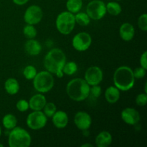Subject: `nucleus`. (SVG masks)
I'll use <instances>...</instances> for the list:
<instances>
[{"instance_id": "f257e3e1", "label": "nucleus", "mask_w": 147, "mask_h": 147, "mask_svg": "<svg viewBox=\"0 0 147 147\" xmlns=\"http://www.w3.org/2000/svg\"><path fill=\"white\" fill-rule=\"evenodd\" d=\"M90 86L83 78H75L66 86V93L70 99L75 101H83L90 96Z\"/></svg>"}, {"instance_id": "f03ea898", "label": "nucleus", "mask_w": 147, "mask_h": 147, "mask_svg": "<svg viewBox=\"0 0 147 147\" xmlns=\"http://www.w3.org/2000/svg\"><path fill=\"white\" fill-rule=\"evenodd\" d=\"M113 80L114 86L120 91H128L134 87L135 83L133 70L129 66H120L114 72Z\"/></svg>"}, {"instance_id": "7ed1b4c3", "label": "nucleus", "mask_w": 147, "mask_h": 147, "mask_svg": "<svg viewBox=\"0 0 147 147\" xmlns=\"http://www.w3.org/2000/svg\"><path fill=\"white\" fill-rule=\"evenodd\" d=\"M66 63V56L64 52L59 48H53L46 54L43 64L46 70L55 74L63 70V67Z\"/></svg>"}, {"instance_id": "20e7f679", "label": "nucleus", "mask_w": 147, "mask_h": 147, "mask_svg": "<svg viewBox=\"0 0 147 147\" xmlns=\"http://www.w3.org/2000/svg\"><path fill=\"white\" fill-rule=\"evenodd\" d=\"M31 143V136L23 128L16 126L9 132L8 144L10 147H29Z\"/></svg>"}, {"instance_id": "39448f33", "label": "nucleus", "mask_w": 147, "mask_h": 147, "mask_svg": "<svg viewBox=\"0 0 147 147\" xmlns=\"http://www.w3.org/2000/svg\"><path fill=\"white\" fill-rule=\"evenodd\" d=\"M32 81L34 88L40 93H48L53 89L55 83L53 74L47 70L37 73Z\"/></svg>"}, {"instance_id": "423d86ee", "label": "nucleus", "mask_w": 147, "mask_h": 147, "mask_svg": "<svg viewBox=\"0 0 147 147\" xmlns=\"http://www.w3.org/2000/svg\"><path fill=\"white\" fill-rule=\"evenodd\" d=\"M76 24L74 14L68 11H62L57 16L55 20L57 31L64 35L70 34L74 30Z\"/></svg>"}, {"instance_id": "0eeeda50", "label": "nucleus", "mask_w": 147, "mask_h": 147, "mask_svg": "<svg viewBox=\"0 0 147 147\" xmlns=\"http://www.w3.org/2000/svg\"><path fill=\"white\" fill-rule=\"evenodd\" d=\"M86 13L92 20H101L107 13L106 4L101 0H93L88 4Z\"/></svg>"}, {"instance_id": "6e6552de", "label": "nucleus", "mask_w": 147, "mask_h": 147, "mask_svg": "<svg viewBox=\"0 0 147 147\" xmlns=\"http://www.w3.org/2000/svg\"><path fill=\"white\" fill-rule=\"evenodd\" d=\"M47 117L42 111H33L27 116L26 123L32 130H40L46 126Z\"/></svg>"}, {"instance_id": "1a4fd4ad", "label": "nucleus", "mask_w": 147, "mask_h": 147, "mask_svg": "<svg viewBox=\"0 0 147 147\" xmlns=\"http://www.w3.org/2000/svg\"><path fill=\"white\" fill-rule=\"evenodd\" d=\"M92 44V37L86 32H80L76 34L72 40L73 48L78 52L86 51Z\"/></svg>"}, {"instance_id": "9d476101", "label": "nucleus", "mask_w": 147, "mask_h": 147, "mask_svg": "<svg viewBox=\"0 0 147 147\" xmlns=\"http://www.w3.org/2000/svg\"><path fill=\"white\" fill-rule=\"evenodd\" d=\"M42 17V9L38 5L30 6L24 11V20L26 24L35 25L41 22Z\"/></svg>"}, {"instance_id": "9b49d317", "label": "nucleus", "mask_w": 147, "mask_h": 147, "mask_svg": "<svg viewBox=\"0 0 147 147\" xmlns=\"http://www.w3.org/2000/svg\"><path fill=\"white\" fill-rule=\"evenodd\" d=\"M103 78V70L98 66H90L86 70L84 80L90 86L99 85Z\"/></svg>"}, {"instance_id": "f8f14e48", "label": "nucleus", "mask_w": 147, "mask_h": 147, "mask_svg": "<svg viewBox=\"0 0 147 147\" xmlns=\"http://www.w3.org/2000/svg\"><path fill=\"white\" fill-rule=\"evenodd\" d=\"M74 123L80 131H88L92 124L91 116L86 111H78L74 116Z\"/></svg>"}, {"instance_id": "ddd939ff", "label": "nucleus", "mask_w": 147, "mask_h": 147, "mask_svg": "<svg viewBox=\"0 0 147 147\" xmlns=\"http://www.w3.org/2000/svg\"><path fill=\"white\" fill-rule=\"evenodd\" d=\"M121 117L123 121L130 126L137 124L141 119L139 111L133 108H126L121 113Z\"/></svg>"}, {"instance_id": "4468645a", "label": "nucleus", "mask_w": 147, "mask_h": 147, "mask_svg": "<svg viewBox=\"0 0 147 147\" xmlns=\"http://www.w3.org/2000/svg\"><path fill=\"white\" fill-rule=\"evenodd\" d=\"M51 118L53 125L57 129H64L68 124V116L64 111H56Z\"/></svg>"}, {"instance_id": "2eb2a0df", "label": "nucleus", "mask_w": 147, "mask_h": 147, "mask_svg": "<svg viewBox=\"0 0 147 147\" xmlns=\"http://www.w3.org/2000/svg\"><path fill=\"white\" fill-rule=\"evenodd\" d=\"M29 106L32 111H42L47 103V99L42 93H37L30 98Z\"/></svg>"}, {"instance_id": "dca6fc26", "label": "nucleus", "mask_w": 147, "mask_h": 147, "mask_svg": "<svg viewBox=\"0 0 147 147\" xmlns=\"http://www.w3.org/2000/svg\"><path fill=\"white\" fill-rule=\"evenodd\" d=\"M119 35L122 40L126 42L133 40L135 35V28L133 24L129 22L123 23L119 29Z\"/></svg>"}, {"instance_id": "f3484780", "label": "nucleus", "mask_w": 147, "mask_h": 147, "mask_svg": "<svg viewBox=\"0 0 147 147\" xmlns=\"http://www.w3.org/2000/svg\"><path fill=\"white\" fill-rule=\"evenodd\" d=\"M24 50L30 55L37 56L41 53L42 45L40 42L34 39H28L24 44Z\"/></svg>"}, {"instance_id": "a211bd4d", "label": "nucleus", "mask_w": 147, "mask_h": 147, "mask_svg": "<svg viewBox=\"0 0 147 147\" xmlns=\"http://www.w3.org/2000/svg\"><path fill=\"white\" fill-rule=\"evenodd\" d=\"M113 142V137L111 133L106 131L100 132L96 136L95 143L98 147H108L110 146Z\"/></svg>"}, {"instance_id": "6ab92c4d", "label": "nucleus", "mask_w": 147, "mask_h": 147, "mask_svg": "<svg viewBox=\"0 0 147 147\" xmlns=\"http://www.w3.org/2000/svg\"><path fill=\"white\" fill-rule=\"evenodd\" d=\"M120 90L116 87V86H109L107 88L105 91V99L106 101L111 104H114L117 103L120 99Z\"/></svg>"}, {"instance_id": "aec40b11", "label": "nucleus", "mask_w": 147, "mask_h": 147, "mask_svg": "<svg viewBox=\"0 0 147 147\" xmlns=\"http://www.w3.org/2000/svg\"><path fill=\"white\" fill-rule=\"evenodd\" d=\"M20 88V83L14 78H9L4 83V89L8 94L15 95L19 92Z\"/></svg>"}, {"instance_id": "412c9836", "label": "nucleus", "mask_w": 147, "mask_h": 147, "mask_svg": "<svg viewBox=\"0 0 147 147\" xmlns=\"http://www.w3.org/2000/svg\"><path fill=\"white\" fill-rule=\"evenodd\" d=\"M17 119L14 115L8 113L6 114L2 119V125L7 130H11L17 126Z\"/></svg>"}, {"instance_id": "4be33fe9", "label": "nucleus", "mask_w": 147, "mask_h": 147, "mask_svg": "<svg viewBox=\"0 0 147 147\" xmlns=\"http://www.w3.org/2000/svg\"><path fill=\"white\" fill-rule=\"evenodd\" d=\"M83 7V0H67L66 8L67 11L73 14H76L80 11Z\"/></svg>"}, {"instance_id": "5701e85b", "label": "nucleus", "mask_w": 147, "mask_h": 147, "mask_svg": "<svg viewBox=\"0 0 147 147\" xmlns=\"http://www.w3.org/2000/svg\"><path fill=\"white\" fill-rule=\"evenodd\" d=\"M106 5V11L112 16H118L121 13V6L116 1H109Z\"/></svg>"}, {"instance_id": "b1692460", "label": "nucleus", "mask_w": 147, "mask_h": 147, "mask_svg": "<svg viewBox=\"0 0 147 147\" xmlns=\"http://www.w3.org/2000/svg\"><path fill=\"white\" fill-rule=\"evenodd\" d=\"M75 20L76 24L81 27L88 26L90 22V18L86 12H80V11L77 12L75 15Z\"/></svg>"}, {"instance_id": "393cba45", "label": "nucleus", "mask_w": 147, "mask_h": 147, "mask_svg": "<svg viewBox=\"0 0 147 147\" xmlns=\"http://www.w3.org/2000/svg\"><path fill=\"white\" fill-rule=\"evenodd\" d=\"M78 65L77 63L73 61L66 62L63 67V72L64 75L67 76H73V74L78 71Z\"/></svg>"}, {"instance_id": "a878e982", "label": "nucleus", "mask_w": 147, "mask_h": 147, "mask_svg": "<svg viewBox=\"0 0 147 147\" xmlns=\"http://www.w3.org/2000/svg\"><path fill=\"white\" fill-rule=\"evenodd\" d=\"M23 34L26 38L34 39L37 36V30L32 24H27L23 28Z\"/></svg>"}, {"instance_id": "bb28decb", "label": "nucleus", "mask_w": 147, "mask_h": 147, "mask_svg": "<svg viewBox=\"0 0 147 147\" xmlns=\"http://www.w3.org/2000/svg\"><path fill=\"white\" fill-rule=\"evenodd\" d=\"M22 73L24 77L27 80H32L36 76V75H37V71L34 66L32 65H27L24 67Z\"/></svg>"}, {"instance_id": "cd10ccee", "label": "nucleus", "mask_w": 147, "mask_h": 147, "mask_svg": "<svg viewBox=\"0 0 147 147\" xmlns=\"http://www.w3.org/2000/svg\"><path fill=\"white\" fill-rule=\"evenodd\" d=\"M42 110L43 113L47 118H51L57 111V107H56L55 104L53 102H48V103L47 102Z\"/></svg>"}, {"instance_id": "c85d7f7f", "label": "nucleus", "mask_w": 147, "mask_h": 147, "mask_svg": "<svg viewBox=\"0 0 147 147\" xmlns=\"http://www.w3.org/2000/svg\"><path fill=\"white\" fill-rule=\"evenodd\" d=\"M138 27L142 31L146 32L147 30V14L144 13L138 19Z\"/></svg>"}, {"instance_id": "c756f323", "label": "nucleus", "mask_w": 147, "mask_h": 147, "mask_svg": "<svg viewBox=\"0 0 147 147\" xmlns=\"http://www.w3.org/2000/svg\"><path fill=\"white\" fill-rule=\"evenodd\" d=\"M16 108L20 112H25L30 109L29 102L25 99H20L16 103Z\"/></svg>"}, {"instance_id": "7c9ffc66", "label": "nucleus", "mask_w": 147, "mask_h": 147, "mask_svg": "<svg viewBox=\"0 0 147 147\" xmlns=\"http://www.w3.org/2000/svg\"><path fill=\"white\" fill-rule=\"evenodd\" d=\"M133 73L135 79H142L146 76V69L140 66V67H136L134 70H133Z\"/></svg>"}, {"instance_id": "2f4dec72", "label": "nucleus", "mask_w": 147, "mask_h": 147, "mask_svg": "<svg viewBox=\"0 0 147 147\" xmlns=\"http://www.w3.org/2000/svg\"><path fill=\"white\" fill-rule=\"evenodd\" d=\"M136 103L139 106H144L147 103V93H139L136 98Z\"/></svg>"}, {"instance_id": "473e14b6", "label": "nucleus", "mask_w": 147, "mask_h": 147, "mask_svg": "<svg viewBox=\"0 0 147 147\" xmlns=\"http://www.w3.org/2000/svg\"><path fill=\"white\" fill-rule=\"evenodd\" d=\"M101 87L99 85H96V86H92L90 87V95H91L95 98H98L100 97L102 92Z\"/></svg>"}, {"instance_id": "72a5a7b5", "label": "nucleus", "mask_w": 147, "mask_h": 147, "mask_svg": "<svg viewBox=\"0 0 147 147\" xmlns=\"http://www.w3.org/2000/svg\"><path fill=\"white\" fill-rule=\"evenodd\" d=\"M140 66L147 70V52H144L140 57Z\"/></svg>"}, {"instance_id": "f704fd0d", "label": "nucleus", "mask_w": 147, "mask_h": 147, "mask_svg": "<svg viewBox=\"0 0 147 147\" xmlns=\"http://www.w3.org/2000/svg\"><path fill=\"white\" fill-rule=\"evenodd\" d=\"M12 1L14 3V4H17V5L22 6L27 4V3L29 1V0H12Z\"/></svg>"}, {"instance_id": "c9c22d12", "label": "nucleus", "mask_w": 147, "mask_h": 147, "mask_svg": "<svg viewBox=\"0 0 147 147\" xmlns=\"http://www.w3.org/2000/svg\"><path fill=\"white\" fill-rule=\"evenodd\" d=\"M55 75L57 78H63V76H64V73H63V70L57 72V73H56Z\"/></svg>"}, {"instance_id": "e433bc0d", "label": "nucleus", "mask_w": 147, "mask_h": 147, "mask_svg": "<svg viewBox=\"0 0 147 147\" xmlns=\"http://www.w3.org/2000/svg\"><path fill=\"white\" fill-rule=\"evenodd\" d=\"M81 147H93V145L91 144H84L81 145Z\"/></svg>"}, {"instance_id": "4c0bfd02", "label": "nucleus", "mask_w": 147, "mask_h": 147, "mask_svg": "<svg viewBox=\"0 0 147 147\" xmlns=\"http://www.w3.org/2000/svg\"><path fill=\"white\" fill-rule=\"evenodd\" d=\"M146 86H147V83L146 82V83H145V86H144V93H147V88H146Z\"/></svg>"}, {"instance_id": "58836bf2", "label": "nucleus", "mask_w": 147, "mask_h": 147, "mask_svg": "<svg viewBox=\"0 0 147 147\" xmlns=\"http://www.w3.org/2000/svg\"><path fill=\"white\" fill-rule=\"evenodd\" d=\"M1 126H0V137H1Z\"/></svg>"}, {"instance_id": "ea45409f", "label": "nucleus", "mask_w": 147, "mask_h": 147, "mask_svg": "<svg viewBox=\"0 0 147 147\" xmlns=\"http://www.w3.org/2000/svg\"><path fill=\"white\" fill-rule=\"evenodd\" d=\"M3 146H4V145H3L2 144L0 143V147H3Z\"/></svg>"}, {"instance_id": "a19ab883", "label": "nucleus", "mask_w": 147, "mask_h": 147, "mask_svg": "<svg viewBox=\"0 0 147 147\" xmlns=\"http://www.w3.org/2000/svg\"><path fill=\"white\" fill-rule=\"evenodd\" d=\"M116 1H121V0H116Z\"/></svg>"}]
</instances>
